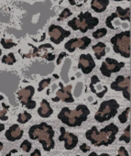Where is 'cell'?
I'll list each match as a JSON object with an SVG mask.
<instances>
[{
    "mask_svg": "<svg viewBox=\"0 0 131 156\" xmlns=\"http://www.w3.org/2000/svg\"><path fill=\"white\" fill-rule=\"evenodd\" d=\"M118 131L119 129L115 123L108 124L101 130L94 126L85 132V138L95 146H108L115 141Z\"/></svg>",
    "mask_w": 131,
    "mask_h": 156,
    "instance_id": "6da1fadb",
    "label": "cell"
},
{
    "mask_svg": "<svg viewBox=\"0 0 131 156\" xmlns=\"http://www.w3.org/2000/svg\"><path fill=\"white\" fill-rule=\"evenodd\" d=\"M90 115V109L87 106L80 104L75 109L72 110L69 108H62L58 114V119L68 127H79L83 122L86 121Z\"/></svg>",
    "mask_w": 131,
    "mask_h": 156,
    "instance_id": "7a4b0ae2",
    "label": "cell"
},
{
    "mask_svg": "<svg viewBox=\"0 0 131 156\" xmlns=\"http://www.w3.org/2000/svg\"><path fill=\"white\" fill-rule=\"evenodd\" d=\"M29 136L31 140H38L45 151H50L55 146L53 128L46 122L31 126L29 129Z\"/></svg>",
    "mask_w": 131,
    "mask_h": 156,
    "instance_id": "3957f363",
    "label": "cell"
},
{
    "mask_svg": "<svg viewBox=\"0 0 131 156\" xmlns=\"http://www.w3.org/2000/svg\"><path fill=\"white\" fill-rule=\"evenodd\" d=\"M99 24V20L92 16L89 11L81 12L77 18H74L68 21V26L74 30H80L85 33L89 30H94Z\"/></svg>",
    "mask_w": 131,
    "mask_h": 156,
    "instance_id": "277c9868",
    "label": "cell"
},
{
    "mask_svg": "<svg viewBox=\"0 0 131 156\" xmlns=\"http://www.w3.org/2000/svg\"><path fill=\"white\" fill-rule=\"evenodd\" d=\"M110 42L113 45V50L115 53L122 57H130V31L126 30L115 34L111 38Z\"/></svg>",
    "mask_w": 131,
    "mask_h": 156,
    "instance_id": "5b68a950",
    "label": "cell"
},
{
    "mask_svg": "<svg viewBox=\"0 0 131 156\" xmlns=\"http://www.w3.org/2000/svg\"><path fill=\"white\" fill-rule=\"evenodd\" d=\"M118 108L119 104L115 99L103 101L100 105L99 109L95 115V119L99 123L105 122L113 119L117 114Z\"/></svg>",
    "mask_w": 131,
    "mask_h": 156,
    "instance_id": "8992f818",
    "label": "cell"
},
{
    "mask_svg": "<svg viewBox=\"0 0 131 156\" xmlns=\"http://www.w3.org/2000/svg\"><path fill=\"white\" fill-rule=\"evenodd\" d=\"M111 89L115 91H120L123 94V97L127 100L130 101V89H131V82L130 76H123L117 75L115 80L110 86Z\"/></svg>",
    "mask_w": 131,
    "mask_h": 156,
    "instance_id": "52a82bcc",
    "label": "cell"
},
{
    "mask_svg": "<svg viewBox=\"0 0 131 156\" xmlns=\"http://www.w3.org/2000/svg\"><path fill=\"white\" fill-rule=\"evenodd\" d=\"M35 93V88L32 86H29L23 89H20L17 95L19 102L22 106L27 108L28 109H34L37 106L36 101L32 100V98Z\"/></svg>",
    "mask_w": 131,
    "mask_h": 156,
    "instance_id": "ba28073f",
    "label": "cell"
},
{
    "mask_svg": "<svg viewBox=\"0 0 131 156\" xmlns=\"http://www.w3.org/2000/svg\"><path fill=\"white\" fill-rule=\"evenodd\" d=\"M125 66V62H117L113 58H106L101 64L100 72L105 77H110L112 73H118Z\"/></svg>",
    "mask_w": 131,
    "mask_h": 156,
    "instance_id": "9c48e42d",
    "label": "cell"
},
{
    "mask_svg": "<svg viewBox=\"0 0 131 156\" xmlns=\"http://www.w3.org/2000/svg\"><path fill=\"white\" fill-rule=\"evenodd\" d=\"M48 33L50 35V41L54 44H60L61 43L65 38H68L71 35L70 30H65L62 27L58 26V25H50L49 27Z\"/></svg>",
    "mask_w": 131,
    "mask_h": 156,
    "instance_id": "30bf717a",
    "label": "cell"
},
{
    "mask_svg": "<svg viewBox=\"0 0 131 156\" xmlns=\"http://www.w3.org/2000/svg\"><path fill=\"white\" fill-rule=\"evenodd\" d=\"M92 42V40L88 37H83V38H75L72 39L69 41H67L64 45V48L66 49L69 52H74L76 49L85 50Z\"/></svg>",
    "mask_w": 131,
    "mask_h": 156,
    "instance_id": "8fae6325",
    "label": "cell"
},
{
    "mask_svg": "<svg viewBox=\"0 0 131 156\" xmlns=\"http://www.w3.org/2000/svg\"><path fill=\"white\" fill-rule=\"evenodd\" d=\"M60 135L58 138L59 141H63L64 142V148L66 150H73L76 147L78 143V137L74 135V133L67 132L65 128L60 127Z\"/></svg>",
    "mask_w": 131,
    "mask_h": 156,
    "instance_id": "7c38bea8",
    "label": "cell"
},
{
    "mask_svg": "<svg viewBox=\"0 0 131 156\" xmlns=\"http://www.w3.org/2000/svg\"><path fill=\"white\" fill-rule=\"evenodd\" d=\"M59 86L60 89H59L56 92V98H51V100L53 102H57L60 100L62 102H66V103H74V98L72 95V86L69 85L67 87H63L61 82L59 83Z\"/></svg>",
    "mask_w": 131,
    "mask_h": 156,
    "instance_id": "4fadbf2b",
    "label": "cell"
},
{
    "mask_svg": "<svg viewBox=\"0 0 131 156\" xmlns=\"http://www.w3.org/2000/svg\"><path fill=\"white\" fill-rule=\"evenodd\" d=\"M95 62L94 61L92 55L88 54H81L79 57L78 68L82 70L84 74H89L95 67Z\"/></svg>",
    "mask_w": 131,
    "mask_h": 156,
    "instance_id": "5bb4252c",
    "label": "cell"
},
{
    "mask_svg": "<svg viewBox=\"0 0 131 156\" xmlns=\"http://www.w3.org/2000/svg\"><path fill=\"white\" fill-rule=\"evenodd\" d=\"M89 87L91 89V91L96 95L97 98H103L104 96L105 95V93L107 92V87H104V89L102 87V86L100 85V80L97 75H93L91 77V83L89 85Z\"/></svg>",
    "mask_w": 131,
    "mask_h": 156,
    "instance_id": "9a60e30c",
    "label": "cell"
},
{
    "mask_svg": "<svg viewBox=\"0 0 131 156\" xmlns=\"http://www.w3.org/2000/svg\"><path fill=\"white\" fill-rule=\"evenodd\" d=\"M23 134H24L23 129L18 124H14L6 131L5 137L9 141H16V140H20Z\"/></svg>",
    "mask_w": 131,
    "mask_h": 156,
    "instance_id": "2e32d148",
    "label": "cell"
},
{
    "mask_svg": "<svg viewBox=\"0 0 131 156\" xmlns=\"http://www.w3.org/2000/svg\"><path fill=\"white\" fill-rule=\"evenodd\" d=\"M38 114L40 117L47 119L53 114V109L51 108L50 103L46 99H42L40 103V107L38 109Z\"/></svg>",
    "mask_w": 131,
    "mask_h": 156,
    "instance_id": "e0dca14e",
    "label": "cell"
},
{
    "mask_svg": "<svg viewBox=\"0 0 131 156\" xmlns=\"http://www.w3.org/2000/svg\"><path fill=\"white\" fill-rule=\"evenodd\" d=\"M108 5L109 0H92L91 1V9L96 13H102L105 11Z\"/></svg>",
    "mask_w": 131,
    "mask_h": 156,
    "instance_id": "ac0fdd59",
    "label": "cell"
},
{
    "mask_svg": "<svg viewBox=\"0 0 131 156\" xmlns=\"http://www.w3.org/2000/svg\"><path fill=\"white\" fill-rule=\"evenodd\" d=\"M93 51H95V55L96 60H101L105 55V49L106 46L104 42H98L92 47Z\"/></svg>",
    "mask_w": 131,
    "mask_h": 156,
    "instance_id": "d6986e66",
    "label": "cell"
},
{
    "mask_svg": "<svg viewBox=\"0 0 131 156\" xmlns=\"http://www.w3.org/2000/svg\"><path fill=\"white\" fill-rule=\"evenodd\" d=\"M116 14L117 18L121 20H127L130 21V9H122L121 7L116 8Z\"/></svg>",
    "mask_w": 131,
    "mask_h": 156,
    "instance_id": "ffe728a7",
    "label": "cell"
},
{
    "mask_svg": "<svg viewBox=\"0 0 131 156\" xmlns=\"http://www.w3.org/2000/svg\"><path fill=\"white\" fill-rule=\"evenodd\" d=\"M17 62L16 60V57H15V54L13 52H10L9 54L8 55H4L2 57V62L5 63V64H8V65H13L15 62Z\"/></svg>",
    "mask_w": 131,
    "mask_h": 156,
    "instance_id": "44dd1931",
    "label": "cell"
},
{
    "mask_svg": "<svg viewBox=\"0 0 131 156\" xmlns=\"http://www.w3.org/2000/svg\"><path fill=\"white\" fill-rule=\"evenodd\" d=\"M31 118H32L31 114L29 113V112H27V111H25L23 113L19 114V116H18V122L20 123V124H25L29 120H30Z\"/></svg>",
    "mask_w": 131,
    "mask_h": 156,
    "instance_id": "7402d4cb",
    "label": "cell"
},
{
    "mask_svg": "<svg viewBox=\"0 0 131 156\" xmlns=\"http://www.w3.org/2000/svg\"><path fill=\"white\" fill-rule=\"evenodd\" d=\"M119 140L125 141L126 144H128L130 142V125H128L126 128V129L124 130L123 134L119 137Z\"/></svg>",
    "mask_w": 131,
    "mask_h": 156,
    "instance_id": "603a6c76",
    "label": "cell"
},
{
    "mask_svg": "<svg viewBox=\"0 0 131 156\" xmlns=\"http://www.w3.org/2000/svg\"><path fill=\"white\" fill-rule=\"evenodd\" d=\"M0 43H1V45L3 46L4 49H7V50L11 49V48H13V47H15L17 45V43L13 42L10 39H5V38L1 39Z\"/></svg>",
    "mask_w": 131,
    "mask_h": 156,
    "instance_id": "cb8c5ba5",
    "label": "cell"
},
{
    "mask_svg": "<svg viewBox=\"0 0 131 156\" xmlns=\"http://www.w3.org/2000/svg\"><path fill=\"white\" fill-rule=\"evenodd\" d=\"M3 109L2 110H0V120H3V121H6L9 119V117L7 116L8 114V111L9 109V106L6 105L5 103H2L1 104Z\"/></svg>",
    "mask_w": 131,
    "mask_h": 156,
    "instance_id": "d4e9b609",
    "label": "cell"
},
{
    "mask_svg": "<svg viewBox=\"0 0 131 156\" xmlns=\"http://www.w3.org/2000/svg\"><path fill=\"white\" fill-rule=\"evenodd\" d=\"M116 18H117L116 12H115V13L111 14L110 16H108L107 19H106V20H105V25H106V27L109 28V29H111V30H115L116 28L113 26V20H114L115 19H116Z\"/></svg>",
    "mask_w": 131,
    "mask_h": 156,
    "instance_id": "484cf974",
    "label": "cell"
},
{
    "mask_svg": "<svg viewBox=\"0 0 131 156\" xmlns=\"http://www.w3.org/2000/svg\"><path fill=\"white\" fill-rule=\"evenodd\" d=\"M129 112H130V108H126L119 116H118V120L120 123L124 124L127 121V119H128V115H129Z\"/></svg>",
    "mask_w": 131,
    "mask_h": 156,
    "instance_id": "4316f807",
    "label": "cell"
},
{
    "mask_svg": "<svg viewBox=\"0 0 131 156\" xmlns=\"http://www.w3.org/2000/svg\"><path fill=\"white\" fill-rule=\"evenodd\" d=\"M106 34H107L106 29H105V28H101V29H98L97 30L94 31L92 35H93V37H94L95 39H100V38L105 37Z\"/></svg>",
    "mask_w": 131,
    "mask_h": 156,
    "instance_id": "83f0119b",
    "label": "cell"
},
{
    "mask_svg": "<svg viewBox=\"0 0 131 156\" xmlns=\"http://www.w3.org/2000/svg\"><path fill=\"white\" fill-rule=\"evenodd\" d=\"M51 83V79L50 78H46V79H42L40 84H39V88H38V91L39 92H41L43 91L46 87H48L50 86V84Z\"/></svg>",
    "mask_w": 131,
    "mask_h": 156,
    "instance_id": "f1b7e54d",
    "label": "cell"
},
{
    "mask_svg": "<svg viewBox=\"0 0 131 156\" xmlns=\"http://www.w3.org/2000/svg\"><path fill=\"white\" fill-rule=\"evenodd\" d=\"M72 11L69 9H64L62 11H61V13L60 14V16H59V18H58V21H60V20H65V19H67V18H69L70 16H72Z\"/></svg>",
    "mask_w": 131,
    "mask_h": 156,
    "instance_id": "f546056e",
    "label": "cell"
},
{
    "mask_svg": "<svg viewBox=\"0 0 131 156\" xmlns=\"http://www.w3.org/2000/svg\"><path fill=\"white\" fill-rule=\"evenodd\" d=\"M31 147H32V144H31L29 140H25L20 144V148H21L24 151H26V152H29L30 150H31Z\"/></svg>",
    "mask_w": 131,
    "mask_h": 156,
    "instance_id": "4dcf8cb0",
    "label": "cell"
},
{
    "mask_svg": "<svg viewBox=\"0 0 131 156\" xmlns=\"http://www.w3.org/2000/svg\"><path fill=\"white\" fill-rule=\"evenodd\" d=\"M83 86H84L83 83H81V82L77 83L76 87H75V90H74V96H75V97H79V96L81 95L82 89H83Z\"/></svg>",
    "mask_w": 131,
    "mask_h": 156,
    "instance_id": "1f68e13d",
    "label": "cell"
},
{
    "mask_svg": "<svg viewBox=\"0 0 131 156\" xmlns=\"http://www.w3.org/2000/svg\"><path fill=\"white\" fill-rule=\"evenodd\" d=\"M116 156H129V155H128V152L126 150V148L123 147V146H121L119 148V150H118V153H117Z\"/></svg>",
    "mask_w": 131,
    "mask_h": 156,
    "instance_id": "d6a6232c",
    "label": "cell"
},
{
    "mask_svg": "<svg viewBox=\"0 0 131 156\" xmlns=\"http://www.w3.org/2000/svg\"><path fill=\"white\" fill-rule=\"evenodd\" d=\"M42 57L43 58H45L47 61H49V62H50V61H53L54 59H55V54H51V53H50V52H47V53H45L44 55H42Z\"/></svg>",
    "mask_w": 131,
    "mask_h": 156,
    "instance_id": "836d02e7",
    "label": "cell"
},
{
    "mask_svg": "<svg viewBox=\"0 0 131 156\" xmlns=\"http://www.w3.org/2000/svg\"><path fill=\"white\" fill-rule=\"evenodd\" d=\"M80 150L83 151V152H87L90 151V147L86 144V143H83L81 146H80Z\"/></svg>",
    "mask_w": 131,
    "mask_h": 156,
    "instance_id": "e575fe53",
    "label": "cell"
},
{
    "mask_svg": "<svg viewBox=\"0 0 131 156\" xmlns=\"http://www.w3.org/2000/svg\"><path fill=\"white\" fill-rule=\"evenodd\" d=\"M66 56H67L66 52H60V55L58 56V59H57V62H56V63L59 65V64L61 62V60H62V58H63V57H66Z\"/></svg>",
    "mask_w": 131,
    "mask_h": 156,
    "instance_id": "d590c367",
    "label": "cell"
},
{
    "mask_svg": "<svg viewBox=\"0 0 131 156\" xmlns=\"http://www.w3.org/2000/svg\"><path fill=\"white\" fill-rule=\"evenodd\" d=\"M88 156H110L108 153H102V154H100V155H98L96 152H95V151H92Z\"/></svg>",
    "mask_w": 131,
    "mask_h": 156,
    "instance_id": "8d00e7d4",
    "label": "cell"
},
{
    "mask_svg": "<svg viewBox=\"0 0 131 156\" xmlns=\"http://www.w3.org/2000/svg\"><path fill=\"white\" fill-rule=\"evenodd\" d=\"M30 156H41V155H40V150L36 149L34 151H32V152H31Z\"/></svg>",
    "mask_w": 131,
    "mask_h": 156,
    "instance_id": "74e56055",
    "label": "cell"
},
{
    "mask_svg": "<svg viewBox=\"0 0 131 156\" xmlns=\"http://www.w3.org/2000/svg\"><path fill=\"white\" fill-rule=\"evenodd\" d=\"M17 151H18L17 150H12V151H9V153H8V154H7L6 156H11V155H12L13 153H16Z\"/></svg>",
    "mask_w": 131,
    "mask_h": 156,
    "instance_id": "f35d334b",
    "label": "cell"
},
{
    "mask_svg": "<svg viewBox=\"0 0 131 156\" xmlns=\"http://www.w3.org/2000/svg\"><path fill=\"white\" fill-rule=\"evenodd\" d=\"M4 129H5V125L2 124V123H0V132H2Z\"/></svg>",
    "mask_w": 131,
    "mask_h": 156,
    "instance_id": "ab89813d",
    "label": "cell"
},
{
    "mask_svg": "<svg viewBox=\"0 0 131 156\" xmlns=\"http://www.w3.org/2000/svg\"><path fill=\"white\" fill-rule=\"evenodd\" d=\"M2 149H3V143H2V142H0V151H2Z\"/></svg>",
    "mask_w": 131,
    "mask_h": 156,
    "instance_id": "60d3db41",
    "label": "cell"
},
{
    "mask_svg": "<svg viewBox=\"0 0 131 156\" xmlns=\"http://www.w3.org/2000/svg\"><path fill=\"white\" fill-rule=\"evenodd\" d=\"M115 2H120V1H123V0H114ZM126 1H130V0H126Z\"/></svg>",
    "mask_w": 131,
    "mask_h": 156,
    "instance_id": "b9f144b4",
    "label": "cell"
},
{
    "mask_svg": "<svg viewBox=\"0 0 131 156\" xmlns=\"http://www.w3.org/2000/svg\"><path fill=\"white\" fill-rule=\"evenodd\" d=\"M3 99H4V97L0 95V100H3Z\"/></svg>",
    "mask_w": 131,
    "mask_h": 156,
    "instance_id": "7bdbcfd3",
    "label": "cell"
},
{
    "mask_svg": "<svg viewBox=\"0 0 131 156\" xmlns=\"http://www.w3.org/2000/svg\"><path fill=\"white\" fill-rule=\"evenodd\" d=\"M1 54H2V50L0 49V56H1Z\"/></svg>",
    "mask_w": 131,
    "mask_h": 156,
    "instance_id": "ee69618b",
    "label": "cell"
},
{
    "mask_svg": "<svg viewBox=\"0 0 131 156\" xmlns=\"http://www.w3.org/2000/svg\"><path fill=\"white\" fill-rule=\"evenodd\" d=\"M77 156H80V155H77Z\"/></svg>",
    "mask_w": 131,
    "mask_h": 156,
    "instance_id": "f6af8a7d",
    "label": "cell"
},
{
    "mask_svg": "<svg viewBox=\"0 0 131 156\" xmlns=\"http://www.w3.org/2000/svg\"><path fill=\"white\" fill-rule=\"evenodd\" d=\"M0 34H1V32H0Z\"/></svg>",
    "mask_w": 131,
    "mask_h": 156,
    "instance_id": "bcb514c9",
    "label": "cell"
},
{
    "mask_svg": "<svg viewBox=\"0 0 131 156\" xmlns=\"http://www.w3.org/2000/svg\"><path fill=\"white\" fill-rule=\"evenodd\" d=\"M20 156H22V155H20Z\"/></svg>",
    "mask_w": 131,
    "mask_h": 156,
    "instance_id": "7dc6e473",
    "label": "cell"
}]
</instances>
